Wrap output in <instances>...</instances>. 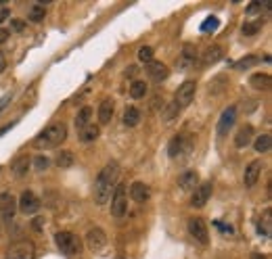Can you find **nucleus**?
Returning <instances> with one entry per match:
<instances>
[{"instance_id":"1","label":"nucleus","mask_w":272,"mask_h":259,"mask_svg":"<svg viewBox=\"0 0 272 259\" xmlns=\"http://www.w3.org/2000/svg\"><path fill=\"white\" fill-rule=\"evenodd\" d=\"M117 178H119L117 161H109L99 172V176H96V180H94V186H92V199L96 205H105L111 199V192L117 184Z\"/></svg>"},{"instance_id":"2","label":"nucleus","mask_w":272,"mask_h":259,"mask_svg":"<svg viewBox=\"0 0 272 259\" xmlns=\"http://www.w3.org/2000/svg\"><path fill=\"white\" fill-rule=\"evenodd\" d=\"M67 138V126L63 121L61 123H50L42 130L36 138H34V147L36 148H57L61 142H65Z\"/></svg>"},{"instance_id":"3","label":"nucleus","mask_w":272,"mask_h":259,"mask_svg":"<svg viewBox=\"0 0 272 259\" xmlns=\"http://www.w3.org/2000/svg\"><path fill=\"white\" fill-rule=\"evenodd\" d=\"M128 213V196H126V184H116L111 194V216L121 220Z\"/></svg>"},{"instance_id":"4","label":"nucleus","mask_w":272,"mask_h":259,"mask_svg":"<svg viewBox=\"0 0 272 259\" xmlns=\"http://www.w3.org/2000/svg\"><path fill=\"white\" fill-rule=\"evenodd\" d=\"M55 245L61 253L65 255H76L80 253V240H78V236L74 234V232H67V230H61L55 234Z\"/></svg>"},{"instance_id":"5","label":"nucleus","mask_w":272,"mask_h":259,"mask_svg":"<svg viewBox=\"0 0 272 259\" xmlns=\"http://www.w3.org/2000/svg\"><path fill=\"white\" fill-rule=\"evenodd\" d=\"M195 92H197L195 79H187V82H182V86H178V90H176V96H174V105H176L178 109L189 107L193 103V98H195Z\"/></svg>"},{"instance_id":"6","label":"nucleus","mask_w":272,"mask_h":259,"mask_svg":"<svg viewBox=\"0 0 272 259\" xmlns=\"http://www.w3.org/2000/svg\"><path fill=\"white\" fill-rule=\"evenodd\" d=\"M40 207H42V203L32 190H23L21 196H19V201H17V209H19L21 213H25V216H34V213H38Z\"/></svg>"},{"instance_id":"7","label":"nucleus","mask_w":272,"mask_h":259,"mask_svg":"<svg viewBox=\"0 0 272 259\" xmlns=\"http://www.w3.org/2000/svg\"><path fill=\"white\" fill-rule=\"evenodd\" d=\"M34 253H36V249H34L32 240H19L13 247H8L6 259H34Z\"/></svg>"},{"instance_id":"8","label":"nucleus","mask_w":272,"mask_h":259,"mask_svg":"<svg viewBox=\"0 0 272 259\" xmlns=\"http://www.w3.org/2000/svg\"><path fill=\"white\" fill-rule=\"evenodd\" d=\"M105 245H107V234H105L103 228L94 226V228H90L88 232H86V247H88L92 253L103 251Z\"/></svg>"},{"instance_id":"9","label":"nucleus","mask_w":272,"mask_h":259,"mask_svg":"<svg viewBox=\"0 0 272 259\" xmlns=\"http://www.w3.org/2000/svg\"><path fill=\"white\" fill-rule=\"evenodd\" d=\"M189 234L197 240L199 245H207L209 243V230H207V226H205V222L201 220V218H191L189 220Z\"/></svg>"},{"instance_id":"10","label":"nucleus","mask_w":272,"mask_h":259,"mask_svg":"<svg viewBox=\"0 0 272 259\" xmlns=\"http://www.w3.org/2000/svg\"><path fill=\"white\" fill-rule=\"evenodd\" d=\"M212 190H214L212 182H199V184H197V188L193 190V196H191V205H193V207H197V209L205 207V205H207V201L212 199Z\"/></svg>"},{"instance_id":"11","label":"nucleus","mask_w":272,"mask_h":259,"mask_svg":"<svg viewBox=\"0 0 272 259\" xmlns=\"http://www.w3.org/2000/svg\"><path fill=\"white\" fill-rule=\"evenodd\" d=\"M236 121V107H228V109L222 111L220 119H218V136H226L228 132H231V128L234 126Z\"/></svg>"},{"instance_id":"12","label":"nucleus","mask_w":272,"mask_h":259,"mask_svg":"<svg viewBox=\"0 0 272 259\" xmlns=\"http://www.w3.org/2000/svg\"><path fill=\"white\" fill-rule=\"evenodd\" d=\"M17 211V199L11 192H2L0 194V216H2L4 222H11L15 218Z\"/></svg>"},{"instance_id":"13","label":"nucleus","mask_w":272,"mask_h":259,"mask_svg":"<svg viewBox=\"0 0 272 259\" xmlns=\"http://www.w3.org/2000/svg\"><path fill=\"white\" fill-rule=\"evenodd\" d=\"M262 161L260 159H256V161H251L247 167H245V174H243V184H245V188H253V186L258 184L260 180V174H262Z\"/></svg>"},{"instance_id":"14","label":"nucleus","mask_w":272,"mask_h":259,"mask_svg":"<svg viewBox=\"0 0 272 259\" xmlns=\"http://www.w3.org/2000/svg\"><path fill=\"white\" fill-rule=\"evenodd\" d=\"M130 199L134 203H147L151 199V186L145 182H132L130 184Z\"/></svg>"},{"instance_id":"15","label":"nucleus","mask_w":272,"mask_h":259,"mask_svg":"<svg viewBox=\"0 0 272 259\" xmlns=\"http://www.w3.org/2000/svg\"><path fill=\"white\" fill-rule=\"evenodd\" d=\"M199 184V174L195 169H187V172H182L178 176V186L180 190H195Z\"/></svg>"},{"instance_id":"16","label":"nucleus","mask_w":272,"mask_h":259,"mask_svg":"<svg viewBox=\"0 0 272 259\" xmlns=\"http://www.w3.org/2000/svg\"><path fill=\"white\" fill-rule=\"evenodd\" d=\"M147 75L151 77V79H155V82H161V79H165L168 77V67H165L161 61H151V63H147Z\"/></svg>"},{"instance_id":"17","label":"nucleus","mask_w":272,"mask_h":259,"mask_svg":"<svg viewBox=\"0 0 272 259\" xmlns=\"http://www.w3.org/2000/svg\"><path fill=\"white\" fill-rule=\"evenodd\" d=\"M113 111H116V103L113 98H103L101 105H99V123L101 126H107L113 117Z\"/></svg>"},{"instance_id":"18","label":"nucleus","mask_w":272,"mask_h":259,"mask_svg":"<svg viewBox=\"0 0 272 259\" xmlns=\"http://www.w3.org/2000/svg\"><path fill=\"white\" fill-rule=\"evenodd\" d=\"M251 142H253V128L249 126V123H245V126L239 128V132L234 134V147L245 148V147H249Z\"/></svg>"},{"instance_id":"19","label":"nucleus","mask_w":272,"mask_h":259,"mask_svg":"<svg viewBox=\"0 0 272 259\" xmlns=\"http://www.w3.org/2000/svg\"><path fill=\"white\" fill-rule=\"evenodd\" d=\"M184 150H187V138H184V136H174L170 140V145H168V155L172 159H176V157H180L184 153Z\"/></svg>"},{"instance_id":"20","label":"nucleus","mask_w":272,"mask_h":259,"mask_svg":"<svg viewBox=\"0 0 272 259\" xmlns=\"http://www.w3.org/2000/svg\"><path fill=\"white\" fill-rule=\"evenodd\" d=\"M222 57H224L222 46L214 44V46L205 48V52H203V61H201V63H203V65H214V63H218V61H220Z\"/></svg>"},{"instance_id":"21","label":"nucleus","mask_w":272,"mask_h":259,"mask_svg":"<svg viewBox=\"0 0 272 259\" xmlns=\"http://www.w3.org/2000/svg\"><path fill=\"white\" fill-rule=\"evenodd\" d=\"M195 59H197L195 46H193V44H184L182 57H180V67H182V69H189L191 65H195Z\"/></svg>"},{"instance_id":"22","label":"nucleus","mask_w":272,"mask_h":259,"mask_svg":"<svg viewBox=\"0 0 272 259\" xmlns=\"http://www.w3.org/2000/svg\"><path fill=\"white\" fill-rule=\"evenodd\" d=\"M249 84L256 88V90H268L270 84H272V79H270L268 74H253L249 77Z\"/></svg>"},{"instance_id":"23","label":"nucleus","mask_w":272,"mask_h":259,"mask_svg":"<svg viewBox=\"0 0 272 259\" xmlns=\"http://www.w3.org/2000/svg\"><path fill=\"white\" fill-rule=\"evenodd\" d=\"M140 111L136 109V107H126V111H124V123L128 128H136L138 123H140Z\"/></svg>"},{"instance_id":"24","label":"nucleus","mask_w":272,"mask_h":259,"mask_svg":"<svg viewBox=\"0 0 272 259\" xmlns=\"http://www.w3.org/2000/svg\"><path fill=\"white\" fill-rule=\"evenodd\" d=\"M30 165H32V161H30L28 157H19V159H15V163H13V174H15L17 178L28 176Z\"/></svg>"},{"instance_id":"25","label":"nucleus","mask_w":272,"mask_h":259,"mask_svg":"<svg viewBox=\"0 0 272 259\" xmlns=\"http://www.w3.org/2000/svg\"><path fill=\"white\" fill-rule=\"evenodd\" d=\"M253 148H256V153H268L272 148V136L270 134H262L253 140Z\"/></svg>"},{"instance_id":"26","label":"nucleus","mask_w":272,"mask_h":259,"mask_svg":"<svg viewBox=\"0 0 272 259\" xmlns=\"http://www.w3.org/2000/svg\"><path fill=\"white\" fill-rule=\"evenodd\" d=\"M90 117H92V109L90 107H84V109L76 115V130H84L86 126H90Z\"/></svg>"},{"instance_id":"27","label":"nucleus","mask_w":272,"mask_h":259,"mask_svg":"<svg viewBox=\"0 0 272 259\" xmlns=\"http://www.w3.org/2000/svg\"><path fill=\"white\" fill-rule=\"evenodd\" d=\"M55 165L59 169H67V167H72L74 165V153L72 150H61V153H57L55 157Z\"/></svg>"},{"instance_id":"28","label":"nucleus","mask_w":272,"mask_h":259,"mask_svg":"<svg viewBox=\"0 0 272 259\" xmlns=\"http://www.w3.org/2000/svg\"><path fill=\"white\" fill-rule=\"evenodd\" d=\"M44 17H46V8L42 6L40 2L30 6V11H28V19H30L32 23H40L42 19H44Z\"/></svg>"},{"instance_id":"29","label":"nucleus","mask_w":272,"mask_h":259,"mask_svg":"<svg viewBox=\"0 0 272 259\" xmlns=\"http://www.w3.org/2000/svg\"><path fill=\"white\" fill-rule=\"evenodd\" d=\"M272 211L270 209H266L264 211V216H262V222H260V234H264L266 238L272 234Z\"/></svg>"},{"instance_id":"30","label":"nucleus","mask_w":272,"mask_h":259,"mask_svg":"<svg viewBox=\"0 0 272 259\" xmlns=\"http://www.w3.org/2000/svg\"><path fill=\"white\" fill-rule=\"evenodd\" d=\"M96 138H99V128L96 126H86L84 130H80V140L82 142H94Z\"/></svg>"},{"instance_id":"31","label":"nucleus","mask_w":272,"mask_h":259,"mask_svg":"<svg viewBox=\"0 0 272 259\" xmlns=\"http://www.w3.org/2000/svg\"><path fill=\"white\" fill-rule=\"evenodd\" d=\"M258 63H260V57L249 55V57H243L241 61H236V63H234V69H249V67L258 65Z\"/></svg>"},{"instance_id":"32","label":"nucleus","mask_w":272,"mask_h":259,"mask_svg":"<svg viewBox=\"0 0 272 259\" xmlns=\"http://www.w3.org/2000/svg\"><path fill=\"white\" fill-rule=\"evenodd\" d=\"M147 94V84L145 82H132V86H130V96L132 98H145Z\"/></svg>"},{"instance_id":"33","label":"nucleus","mask_w":272,"mask_h":259,"mask_svg":"<svg viewBox=\"0 0 272 259\" xmlns=\"http://www.w3.org/2000/svg\"><path fill=\"white\" fill-rule=\"evenodd\" d=\"M48 165H50V161H48L46 155H38L36 159H34V167H36L38 172H46Z\"/></svg>"},{"instance_id":"34","label":"nucleus","mask_w":272,"mask_h":259,"mask_svg":"<svg viewBox=\"0 0 272 259\" xmlns=\"http://www.w3.org/2000/svg\"><path fill=\"white\" fill-rule=\"evenodd\" d=\"M153 55H155V52H153L151 46H143V48L138 50V59L143 61V63H151V61H153Z\"/></svg>"},{"instance_id":"35","label":"nucleus","mask_w":272,"mask_h":259,"mask_svg":"<svg viewBox=\"0 0 272 259\" xmlns=\"http://www.w3.org/2000/svg\"><path fill=\"white\" fill-rule=\"evenodd\" d=\"M262 28V23H245L243 25V36H256Z\"/></svg>"},{"instance_id":"36","label":"nucleus","mask_w":272,"mask_h":259,"mask_svg":"<svg viewBox=\"0 0 272 259\" xmlns=\"http://www.w3.org/2000/svg\"><path fill=\"white\" fill-rule=\"evenodd\" d=\"M180 113V109H178V107L176 105H170L168 107V109H165V113H163V117H165V121H172L174 117H176V115Z\"/></svg>"},{"instance_id":"37","label":"nucleus","mask_w":272,"mask_h":259,"mask_svg":"<svg viewBox=\"0 0 272 259\" xmlns=\"http://www.w3.org/2000/svg\"><path fill=\"white\" fill-rule=\"evenodd\" d=\"M218 28V19H216V17H209V19L203 23V25H201V30H203V32H209V30H216Z\"/></svg>"},{"instance_id":"38","label":"nucleus","mask_w":272,"mask_h":259,"mask_svg":"<svg viewBox=\"0 0 272 259\" xmlns=\"http://www.w3.org/2000/svg\"><path fill=\"white\" fill-rule=\"evenodd\" d=\"M4 69H6V57H4V52H0V75L4 74Z\"/></svg>"},{"instance_id":"39","label":"nucleus","mask_w":272,"mask_h":259,"mask_svg":"<svg viewBox=\"0 0 272 259\" xmlns=\"http://www.w3.org/2000/svg\"><path fill=\"white\" fill-rule=\"evenodd\" d=\"M8 15H11V13H8V8L6 6H0V23H2L4 19H8Z\"/></svg>"},{"instance_id":"40","label":"nucleus","mask_w":272,"mask_h":259,"mask_svg":"<svg viewBox=\"0 0 272 259\" xmlns=\"http://www.w3.org/2000/svg\"><path fill=\"white\" fill-rule=\"evenodd\" d=\"M8 36H11V32H8V30H0V44H4L8 40Z\"/></svg>"},{"instance_id":"41","label":"nucleus","mask_w":272,"mask_h":259,"mask_svg":"<svg viewBox=\"0 0 272 259\" xmlns=\"http://www.w3.org/2000/svg\"><path fill=\"white\" fill-rule=\"evenodd\" d=\"M8 101H11V94H6V96L2 98V101H0V111H2V109H4V107H6V103H8Z\"/></svg>"},{"instance_id":"42","label":"nucleus","mask_w":272,"mask_h":259,"mask_svg":"<svg viewBox=\"0 0 272 259\" xmlns=\"http://www.w3.org/2000/svg\"><path fill=\"white\" fill-rule=\"evenodd\" d=\"M136 71H138V69H136L134 65H130V67H128V71H126V75L132 77V75H136Z\"/></svg>"},{"instance_id":"43","label":"nucleus","mask_w":272,"mask_h":259,"mask_svg":"<svg viewBox=\"0 0 272 259\" xmlns=\"http://www.w3.org/2000/svg\"><path fill=\"white\" fill-rule=\"evenodd\" d=\"M13 28H15L17 32H21V30H23V21H17V19H15V21H13Z\"/></svg>"},{"instance_id":"44","label":"nucleus","mask_w":272,"mask_h":259,"mask_svg":"<svg viewBox=\"0 0 272 259\" xmlns=\"http://www.w3.org/2000/svg\"><path fill=\"white\" fill-rule=\"evenodd\" d=\"M34 228H36V230L42 228V218H36V220H34Z\"/></svg>"},{"instance_id":"45","label":"nucleus","mask_w":272,"mask_h":259,"mask_svg":"<svg viewBox=\"0 0 272 259\" xmlns=\"http://www.w3.org/2000/svg\"><path fill=\"white\" fill-rule=\"evenodd\" d=\"M251 259H266V255H262V253H251Z\"/></svg>"}]
</instances>
